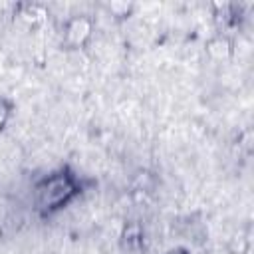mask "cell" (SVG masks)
I'll return each instance as SVG.
<instances>
[{"instance_id": "1", "label": "cell", "mask_w": 254, "mask_h": 254, "mask_svg": "<svg viewBox=\"0 0 254 254\" xmlns=\"http://www.w3.org/2000/svg\"><path fill=\"white\" fill-rule=\"evenodd\" d=\"M34 190H36V208L46 216L71 202L81 192V187L73 173H69L67 169H60L44 177Z\"/></svg>"}, {"instance_id": "3", "label": "cell", "mask_w": 254, "mask_h": 254, "mask_svg": "<svg viewBox=\"0 0 254 254\" xmlns=\"http://www.w3.org/2000/svg\"><path fill=\"white\" fill-rule=\"evenodd\" d=\"M10 115H12V103L8 99L0 97V129H4V125L10 119Z\"/></svg>"}, {"instance_id": "4", "label": "cell", "mask_w": 254, "mask_h": 254, "mask_svg": "<svg viewBox=\"0 0 254 254\" xmlns=\"http://www.w3.org/2000/svg\"><path fill=\"white\" fill-rule=\"evenodd\" d=\"M167 254H189V252L185 248H177V250H169Z\"/></svg>"}, {"instance_id": "2", "label": "cell", "mask_w": 254, "mask_h": 254, "mask_svg": "<svg viewBox=\"0 0 254 254\" xmlns=\"http://www.w3.org/2000/svg\"><path fill=\"white\" fill-rule=\"evenodd\" d=\"M91 30H93V24L87 16L69 18L65 22V28H64V44L71 50H77L89 40Z\"/></svg>"}]
</instances>
